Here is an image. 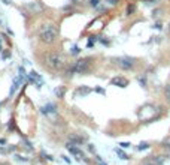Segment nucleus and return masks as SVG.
<instances>
[{
  "label": "nucleus",
  "mask_w": 170,
  "mask_h": 165,
  "mask_svg": "<svg viewBox=\"0 0 170 165\" xmlns=\"http://www.w3.org/2000/svg\"><path fill=\"white\" fill-rule=\"evenodd\" d=\"M134 12H136V5L132 3V5H128V6H127V12H125L127 15H133Z\"/></svg>",
  "instance_id": "obj_17"
},
{
  "label": "nucleus",
  "mask_w": 170,
  "mask_h": 165,
  "mask_svg": "<svg viewBox=\"0 0 170 165\" xmlns=\"http://www.w3.org/2000/svg\"><path fill=\"white\" fill-rule=\"evenodd\" d=\"M90 5L93 6V8H97L100 5V0H90Z\"/></svg>",
  "instance_id": "obj_24"
},
{
  "label": "nucleus",
  "mask_w": 170,
  "mask_h": 165,
  "mask_svg": "<svg viewBox=\"0 0 170 165\" xmlns=\"http://www.w3.org/2000/svg\"><path fill=\"white\" fill-rule=\"evenodd\" d=\"M99 41V36H90L88 38V42H87V47L88 48H93L94 47V44Z\"/></svg>",
  "instance_id": "obj_15"
},
{
  "label": "nucleus",
  "mask_w": 170,
  "mask_h": 165,
  "mask_svg": "<svg viewBox=\"0 0 170 165\" xmlns=\"http://www.w3.org/2000/svg\"><path fill=\"white\" fill-rule=\"evenodd\" d=\"M9 56H10V54H9V53H5V54H3V59H8V57H9Z\"/></svg>",
  "instance_id": "obj_35"
},
{
  "label": "nucleus",
  "mask_w": 170,
  "mask_h": 165,
  "mask_svg": "<svg viewBox=\"0 0 170 165\" xmlns=\"http://www.w3.org/2000/svg\"><path fill=\"white\" fill-rule=\"evenodd\" d=\"M90 65H91V59L85 57V59H79L72 68L67 69V75L72 77L73 74H87L90 71Z\"/></svg>",
  "instance_id": "obj_3"
},
{
  "label": "nucleus",
  "mask_w": 170,
  "mask_h": 165,
  "mask_svg": "<svg viewBox=\"0 0 170 165\" xmlns=\"http://www.w3.org/2000/svg\"><path fill=\"white\" fill-rule=\"evenodd\" d=\"M3 51V48H2V41H0V53Z\"/></svg>",
  "instance_id": "obj_37"
},
{
  "label": "nucleus",
  "mask_w": 170,
  "mask_h": 165,
  "mask_svg": "<svg viewBox=\"0 0 170 165\" xmlns=\"http://www.w3.org/2000/svg\"><path fill=\"white\" fill-rule=\"evenodd\" d=\"M41 113H42V114H45V116H54V114L57 113V107H55L54 104L48 102L46 105L41 107Z\"/></svg>",
  "instance_id": "obj_9"
},
{
  "label": "nucleus",
  "mask_w": 170,
  "mask_h": 165,
  "mask_svg": "<svg viewBox=\"0 0 170 165\" xmlns=\"http://www.w3.org/2000/svg\"><path fill=\"white\" fill-rule=\"evenodd\" d=\"M72 2H78V0H72Z\"/></svg>",
  "instance_id": "obj_40"
},
{
  "label": "nucleus",
  "mask_w": 170,
  "mask_h": 165,
  "mask_svg": "<svg viewBox=\"0 0 170 165\" xmlns=\"http://www.w3.org/2000/svg\"><path fill=\"white\" fill-rule=\"evenodd\" d=\"M39 38L45 44H54L58 38V30L54 24H42V27L39 29Z\"/></svg>",
  "instance_id": "obj_1"
},
{
  "label": "nucleus",
  "mask_w": 170,
  "mask_h": 165,
  "mask_svg": "<svg viewBox=\"0 0 170 165\" xmlns=\"http://www.w3.org/2000/svg\"><path fill=\"white\" fill-rule=\"evenodd\" d=\"M137 116L140 120H143L145 123H151L154 120H157L160 117V114H158V108H157L155 105L152 104H146V105H143L139 111H137Z\"/></svg>",
  "instance_id": "obj_2"
},
{
  "label": "nucleus",
  "mask_w": 170,
  "mask_h": 165,
  "mask_svg": "<svg viewBox=\"0 0 170 165\" xmlns=\"http://www.w3.org/2000/svg\"><path fill=\"white\" fill-rule=\"evenodd\" d=\"M15 158H17L18 161H24V162H27V158H22V156H20V155H17Z\"/></svg>",
  "instance_id": "obj_29"
},
{
  "label": "nucleus",
  "mask_w": 170,
  "mask_h": 165,
  "mask_svg": "<svg viewBox=\"0 0 170 165\" xmlns=\"http://www.w3.org/2000/svg\"><path fill=\"white\" fill-rule=\"evenodd\" d=\"M25 8H29L30 11H31V14H36V12H41L43 8L41 6V5H39L37 2H34V3H27V5H25Z\"/></svg>",
  "instance_id": "obj_14"
},
{
  "label": "nucleus",
  "mask_w": 170,
  "mask_h": 165,
  "mask_svg": "<svg viewBox=\"0 0 170 165\" xmlns=\"http://www.w3.org/2000/svg\"><path fill=\"white\" fill-rule=\"evenodd\" d=\"M0 144H6V140H3V138H2V140H0Z\"/></svg>",
  "instance_id": "obj_36"
},
{
  "label": "nucleus",
  "mask_w": 170,
  "mask_h": 165,
  "mask_svg": "<svg viewBox=\"0 0 170 165\" xmlns=\"http://www.w3.org/2000/svg\"><path fill=\"white\" fill-rule=\"evenodd\" d=\"M61 158H63V161H64V162H67V164H70V159H69L67 156H61Z\"/></svg>",
  "instance_id": "obj_33"
},
{
  "label": "nucleus",
  "mask_w": 170,
  "mask_h": 165,
  "mask_svg": "<svg viewBox=\"0 0 170 165\" xmlns=\"http://www.w3.org/2000/svg\"><path fill=\"white\" fill-rule=\"evenodd\" d=\"M64 93H66V89H64V87L55 89V95H57L58 98H64Z\"/></svg>",
  "instance_id": "obj_18"
},
{
  "label": "nucleus",
  "mask_w": 170,
  "mask_h": 165,
  "mask_svg": "<svg viewBox=\"0 0 170 165\" xmlns=\"http://www.w3.org/2000/svg\"><path fill=\"white\" fill-rule=\"evenodd\" d=\"M91 92H93V89H90V87H87V86H81V87H78L76 90H75V96H76V98H85V96H88Z\"/></svg>",
  "instance_id": "obj_11"
},
{
  "label": "nucleus",
  "mask_w": 170,
  "mask_h": 165,
  "mask_svg": "<svg viewBox=\"0 0 170 165\" xmlns=\"http://www.w3.org/2000/svg\"><path fill=\"white\" fill-rule=\"evenodd\" d=\"M154 29H158V30H161V29H163V26H161V24H160V23H157V24H155V26H154Z\"/></svg>",
  "instance_id": "obj_31"
},
{
  "label": "nucleus",
  "mask_w": 170,
  "mask_h": 165,
  "mask_svg": "<svg viewBox=\"0 0 170 165\" xmlns=\"http://www.w3.org/2000/svg\"><path fill=\"white\" fill-rule=\"evenodd\" d=\"M22 80H25V78H22L21 75H18L17 78H14V81H12V87H10V90H9V96H10V98L15 95V92L18 90V87H20V84L22 83Z\"/></svg>",
  "instance_id": "obj_12"
},
{
  "label": "nucleus",
  "mask_w": 170,
  "mask_h": 165,
  "mask_svg": "<svg viewBox=\"0 0 170 165\" xmlns=\"http://www.w3.org/2000/svg\"><path fill=\"white\" fill-rule=\"evenodd\" d=\"M146 149H149V143H146V141H142V143L137 146V150H139V152L146 150Z\"/></svg>",
  "instance_id": "obj_20"
},
{
  "label": "nucleus",
  "mask_w": 170,
  "mask_h": 165,
  "mask_svg": "<svg viewBox=\"0 0 170 165\" xmlns=\"http://www.w3.org/2000/svg\"><path fill=\"white\" fill-rule=\"evenodd\" d=\"M66 149L70 152V153H72L73 156H76L78 159H82V158H85L84 152H82L79 147H76V144H73L72 141H67V143H66Z\"/></svg>",
  "instance_id": "obj_7"
},
{
  "label": "nucleus",
  "mask_w": 170,
  "mask_h": 165,
  "mask_svg": "<svg viewBox=\"0 0 170 165\" xmlns=\"http://www.w3.org/2000/svg\"><path fill=\"white\" fill-rule=\"evenodd\" d=\"M111 84L112 86H116V87H121V89H125L128 86V80L124 78V77H121V75H118V77H113L111 80Z\"/></svg>",
  "instance_id": "obj_8"
},
{
  "label": "nucleus",
  "mask_w": 170,
  "mask_h": 165,
  "mask_svg": "<svg viewBox=\"0 0 170 165\" xmlns=\"http://www.w3.org/2000/svg\"><path fill=\"white\" fill-rule=\"evenodd\" d=\"M46 62V65L51 68V69H54V71H58V69H63L64 66V57L58 53H51L46 56L45 59Z\"/></svg>",
  "instance_id": "obj_4"
},
{
  "label": "nucleus",
  "mask_w": 170,
  "mask_h": 165,
  "mask_svg": "<svg viewBox=\"0 0 170 165\" xmlns=\"http://www.w3.org/2000/svg\"><path fill=\"white\" fill-rule=\"evenodd\" d=\"M69 141H72V143L76 144V146H79V144L85 143V137H81V135L73 134V135H70V140H69Z\"/></svg>",
  "instance_id": "obj_13"
},
{
  "label": "nucleus",
  "mask_w": 170,
  "mask_h": 165,
  "mask_svg": "<svg viewBox=\"0 0 170 165\" xmlns=\"http://www.w3.org/2000/svg\"><path fill=\"white\" fill-rule=\"evenodd\" d=\"M88 150L90 152H94V146L93 144H88Z\"/></svg>",
  "instance_id": "obj_34"
},
{
  "label": "nucleus",
  "mask_w": 170,
  "mask_h": 165,
  "mask_svg": "<svg viewBox=\"0 0 170 165\" xmlns=\"http://www.w3.org/2000/svg\"><path fill=\"white\" fill-rule=\"evenodd\" d=\"M96 159H97V162H99V165H108L106 162H103V159H101V156H96Z\"/></svg>",
  "instance_id": "obj_26"
},
{
  "label": "nucleus",
  "mask_w": 170,
  "mask_h": 165,
  "mask_svg": "<svg viewBox=\"0 0 170 165\" xmlns=\"http://www.w3.org/2000/svg\"><path fill=\"white\" fill-rule=\"evenodd\" d=\"M3 2H5L6 5H9V3H10V0H3Z\"/></svg>",
  "instance_id": "obj_38"
},
{
  "label": "nucleus",
  "mask_w": 170,
  "mask_h": 165,
  "mask_svg": "<svg viewBox=\"0 0 170 165\" xmlns=\"http://www.w3.org/2000/svg\"><path fill=\"white\" fill-rule=\"evenodd\" d=\"M169 32H170V24H169Z\"/></svg>",
  "instance_id": "obj_39"
},
{
  "label": "nucleus",
  "mask_w": 170,
  "mask_h": 165,
  "mask_svg": "<svg viewBox=\"0 0 170 165\" xmlns=\"http://www.w3.org/2000/svg\"><path fill=\"white\" fill-rule=\"evenodd\" d=\"M79 53H81V48L78 47V45H73V47L70 48V54H72V56H78Z\"/></svg>",
  "instance_id": "obj_19"
},
{
  "label": "nucleus",
  "mask_w": 170,
  "mask_h": 165,
  "mask_svg": "<svg viewBox=\"0 0 170 165\" xmlns=\"http://www.w3.org/2000/svg\"><path fill=\"white\" fill-rule=\"evenodd\" d=\"M99 41H100L103 45H109V41H108V39H104V38H99Z\"/></svg>",
  "instance_id": "obj_28"
},
{
  "label": "nucleus",
  "mask_w": 170,
  "mask_h": 165,
  "mask_svg": "<svg viewBox=\"0 0 170 165\" xmlns=\"http://www.w3.org/2000/svg\"><path fill=\"white\" fill-rule=\"evenodd\" d=\"M113 65H116L122 71H132L136 65V59L133 57H128V56H124V57H113L112 59Z\"/></svg>",
  "instance_id": "obj_5"
},
{
  "label": "nucleus",
  "mask_w": 170,
  "mask_h": 165,
  "mask_svg": "<svg viewBox=\"0 0 170 165\" xmlns=\"http://www.w3.org/2000/svg\"><path fill=\"white\" fill-rule=\"evenodd\" d=\"M94 92H96V93H100V95H106V90H104V89H101V87H96Z\"/></svg>",
  "instance_id": "obj_23"
},
{
  "label": "nucleus",
  "mask_w": 170,
  "mask_h": 165,
  "mask_svg": "<svg viewBox=\"0 0 170 165\" xmlns=\"http://www.w3.org/2000/svg\"><path fill=\"white\" fill-rule=\"evenodd\" d=\"M130 146H132L130 143H120V147H121V149H128Z\"/></svg>",
  "instance_id": "obj_27"
},
{
  "label": "nucleus",
  "mask_w": 170,
  "mask_h": 165,
  "mask_svg": "<svg viewBox=\"0 0 170 165\" xmlns=\"http://www.w3.org/2000/svg\"><path fill=\"white\" fill-rule=\"evenodd\" d=\"M115 153L118 155L121 159H124V161H125V159H128V155H127V153H124V152H122L121 149H115Z\"/></svg>",
  "instance_id": "obj_16"
},
{
  "label": "nucleus",
  "mask_w": 170,
  "mask_h": 165,
  "mask_svg": "<svg viewBox=\"0 0 170 165\" xmlns=\"http://www.w3.org/2000/svg\"><path fill=\"white\" fill-rule=\"evenodd\" d=\"M22 141H24V144H25V147H27L29 150H33V147H31V143L29 141L27 138H22Z\"/></svg>",
  "instance_id": "obj_22"
},
{
  "label": "nucleus",
  "mask_w": 170,
  "mask_h": 165,
  "mask_svg": "<svg viewBox=\"0 0 170 165\" xmlns=\"http://www.w3.org/2000/svg\"><path fill=\"white\" fill-rule=\"evenodd\" d=\"M164 147H166V149H169V150H170V140H167V141H166V143H164Z\"/></svg>",
  "instance_id": "obj_32"
},
{
  "label": "nucleus",
  "mask_w": 170,
  "mask_h": 165,
  "mask_svg": "<svg viewBox=\"0 0 170 165\" xmlns=\"http://www.w3.org/2000/svg\"><path fill=\"white\" fill-rule=\"evenodd\" d=\"M163 164H164V156H149L143 162V165H163Z\"/></svg>",
  "instance_id": "obj_10"
},
{
  "label": "nucleus",
  "mask_w": 170,
  "mask_h": 165,
  "mask_svg": "<svg viewBox=\"0 0 170 165\" xmlns=\"http://www.w3.org/2000/svg\"><path fill=\"white\" fill-rule=\"evenodd\" d=\"M118 2H120V0H106V3H108V5H111V6L118 5Z\"/></svg>",
  "instance_id": "obj_25"
},
{
  "label": "nucleus",
  "mask_w": 170,
  "mask_h": 165,
  "mask_svg": "<svg viewBox=\"0 0 170 165\" xmlns=\"http://www.w3.org/2000/svg\"><path fill=\"white\" fill-rule=\"evenodd\" d=\"M27 81L31 83V84H34L37 89H41V87L43 86V78L41 77V74H37L36 71H31V72L27 75Z\"/></svg>",
  "instance_id": "obj_6"
},
{
  "label": "nucleus",
  "mask_w": 170,
  "mask_h": 165,
  "mask_svg": "<svg viewBox=\"0 0 170 165\" xmlns=\"http://www.w3.org/2000/svg\"><path fill=\"white\" fill-rule=\"evenodd\" d=\"M164 98L167 99V102H170V84L164 87Z\"/></svg>",
  "instance_id": "obj_21"
},
{
  "label": "nucleus",
  "mask_w": 170,
  "mask_h": 165,
  "mask_svg": "<svg viewBox=\"0 0 170 165\" xmlns=\"http://www.w3.org/2000/svg\"><path fill=\"white\" fill-rule=\"evenodd\" d=\"M139 83L142 84V87H145V84H146V81H145V78H139Z\"/></svg>",
  "instance_id": "obj_30"
}]
</instances>
